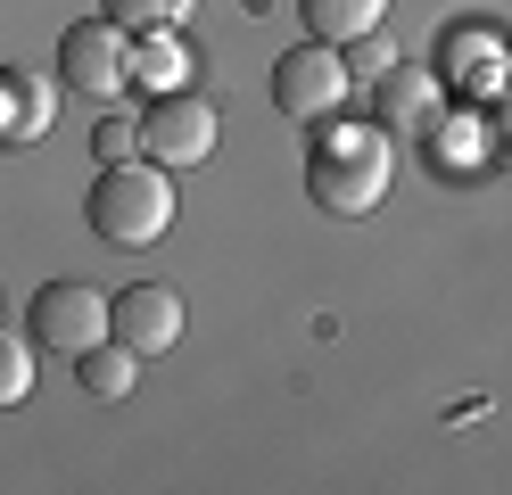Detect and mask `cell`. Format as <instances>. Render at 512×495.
I'll list each match as a JSON object with an SVG mask.
<instances>
[{
	"label": "cell",
	"instance_id": "1",
	"mask_svg": "<svg viewBox=\"0 0 512 495\" xmlns=\"http://www.w3.org/2000/svg\"><path fill=\"white\" fill-rule=\"evenodd\" d=\"M389 174H397V141L380 124H314L306 198L323 215H372L389 198Z\"/></svg>",
	"mask_w": 512,
	"mask_h": 495
},
{
	"label": "cell",
	"instance_id": "2",
	"mask_svg": "<svg viewBox=\"0 0 512 495\" xmlns=\"http://www.w3.org/2000/svg\"><path fill=\"white\" fill-rule=\"evenodd\" d=\"M83 215H91V231H100L108 248H149V240H166V223H174V174L157 157L100 165Z\"/></svg>",
	"mask_w": 512,
	"mask_h": 495
},
{
	"label": "cell",
	"instance_id": "3",
	"mask_svg": "<svg viewBox=\"0 0 512 495\" xmlns=\"http://www.w3.org/2000/svg\"><path fill=\"white\" fill-rule=\"evenodd\" d=\"M347 91H356V75H347V50L314 42V33H306L298 50L273 58V108L290 116V124H331V116L347 108Z\"/></svg>",
	"mask_w": 512,
	"mask_h": 495
},
{
	"label": "cell",
	"instance_id": "4",
	"mask_svg": "<svg viewBox=\"0 0 512 495\" xmlns=\"http://www.w3.org/2000/svg\"><path fill=\"white\" fill-rule=\"evenodd\" d=\"M58 83L83 91V99H116L133 91V33L116 17H83L58 33Z\"/></svg>",
	"mask_w": 512,
	"mask_h": 495
},
{
	"label": "cell",
	"instance_id": "5",
	"mask_svg": "<svg viewBox=\"0 0 512 495\" xmlns=\"http://www.w3.org/2000/svg\"><path fill=\"white\" fill-rule=\"evenodd\" d=\"M215 141H223V116H215V99H199V91H157V108L141 116V157H157L166 174L207 165Z\"/></svg>",
	"mask_w": 512,
	"mask_h": 495
},
{
	"label": "cell",
	"instance_id": "6",
	"mask_svg": "<svg viewBox=\"0 0 512 495\" xmlns=\"http://www.w3.org/2000/svg\"><path fill=\"white\" fill-rule=\"evenodd\" d=\"M25 330H34V347H58V355H83L116 339V297H100L91 281H50L34 297V314H25Z\"/></svg>",
	"mask_w": 512,
	"mask_h": 495
},
{
	"label": "cell",
	"instance_id": "7",
	"mask_svg": "<svg viewBox=\"0 0 512 495\" xmlns=\"http://www.w3.org/2000/svg\"><path fill=\"white\" fill-rule=\"evenodd\" d=\"M438 116H446V75H422V66L380 75V132L389 141H422V132H438Z\"/></svg>",
	"mask_w": 512,
	"mask_h": 495
},
{
	"label": "cell",
	"instance_id": "8",
	"mask_svg": "<svg viewBox=\"0 0 512 495\" xmlns=\"http://www.w3.org/2000/svg\"><path fill=\"white\" fill-rule=\"evenodd\" d=\"M116 339L133 355H174L182 347V297L166 281H133L116 297Z\"/></svg>",
	"mask_w": 512,
	"mask_h": 495
},
{
	"label": "cell",
	"instance_id": "9",
	"mask_svg": "<svg viewBox=\"0 0 512 495\" xmlns=\"http://www.w3.org/2000/svg\"><path fill=\"white\" fill-rule=\"evenodd\" d=\"M298 17H306L314 42L347 50V42H364V33L389 25V0H298Z\"/></svg>",
	"mask_w": 512,
	"mask_h": 495
},
{
	"label": "cell",
	"instance_id": "10",
	"mask_svg": "<svg viewBox=\"0 0 512 495\" xmlns=\"http://www.w3.org/2000/svg\"><path fill=\"white\" fill-rule=\"evenodd\" d=\"M75 380H83V396H100V405H124V396H133V380H141V355L124 347V339H116V347L100 339V347L75 355Z\"/></svg>",
	"mask_w": 512,
	"mask_h": 495
},
{
	"label": "cell",
	"instance_id": "11",
	"mask_svg": "<svg viewBox=\"0 0 512 495\" xmlns=\"http://www.w3.org/2000/svg\"><path fill=\"white\" fill-rule=\"evenodd\" d=\"M50 124V83L42 75H0V141H34V132Z\"/></svg>",
	"mask_w": 512,
	"mask_h": 495
},
{
	"label": "cell",
	"instance_id": "12",
	"mask_svg": "<svg viewBox=\"0 0 512 495\" xmlns=\"http://www.w3.org/2000/svg\"><path fill=\"white\" fill-rule=\"evenodd\" d=\"M182 75H190V66H182V42H174V33H141V42H133V83L182 91Z\"/></svg>",
	"mask_w": 512,
	"mask_h": 495
},
{
	"label": "cell",
	"instance_id": "13",
	"mask_svg": "<svg viewBox=\"0 0 512 495\" xmlns=\"http://www.w3.org/2000/svg\"><path fill=\"white\" fill-rule=\"evenodd\" d=\"M100 17H116L124 33H182L190 0H100Z\"/></svg>",
	"mask_w": 512,
	"mask_h": 495
},
{
	"label": "cell",
	"instance_id": "14",
	"mask_svg": "<svg viewBox=\"0 0 512 495\" xmlns=\"http://www.w3.org/2000/svg\"><path fill=\"white\" fill-rule=\"evenodd\" d=\"M34 396V339H9L0 330V413H17Z\"/></svg>",
	"mask_w": 512,
	"mask_h": 495
},
{
	"label": "cell",
	"instance_id": "15",
	"mask_svg": "<svg viewBox=\"0 0 512 495\" xmlns=\"http://www.w3.org/2000/svg\"><path fill=\"white\" fill-rule=\"evenodd\" d=\"M496 33H463V42H455V33H446V91H455V75H479V66H496Z\"/></svg>",
	"mask_w": 512,
	"mask_h": 495
},
{
	"label": "cell",
	"instance_id": "16",
	"mask_svg": "<svg viewBox=\"0 0 512 495\" xmlns=\"http://www.w3.org/2000/svg\"><path fill=\"white\" fill-rule=\"evenodd\" d=\"M389 66H397V50H389V25H380V33H364V42H347V75H356V83H380Z\"/></svg>",
	"mask_w": 512,
	"mask_h": 495
},
{
	"label": "cell",
	"instance_id": "17",
	"mask_svg": "<svg viewBox=\"0 0 512 495\" xmlns=\"http://www.w3.org/2000/svg\"><path fill=\"white\" fill-rule=\"evenodd\" d=\"M124 157H141V124H100V165H124Z\"/></svg>",
	"mask_w": 512,
	"mask_h": 495
}]
</instances>
